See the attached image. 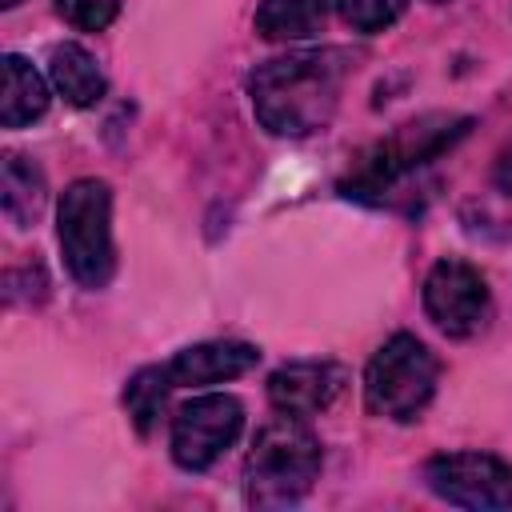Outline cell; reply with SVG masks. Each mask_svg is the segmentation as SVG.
Wrapping results in <instances>:
<instances>
[{"label":"cell","mask_w":512,"mask_h":512,"mask_svg":"<svg viewBox=\"0 0 512 512\" xmlns=\"http://www.w3.org/2000/svg\"><path fill=\"white\" fill-rule=\"evenodd\" d=\"M348 72L352 56L344 48H312L264 60L248 76L252 112L272 136H308L332 120Z\"/></svg>","instance_id":"obj_1"},{"label":"cell","mask_w":512,"mask_h":512,"mask_svg":"<svg viewBox=\"0 0 512 512\" xmlns=\"http://www.w3.org/2000/svg\"><path fill=\"white\" fill-rule=\"evenodd\" d=\"M320 472V440L300 416L280 412L260 428L244 460V496L256 508H288L308 496Z\"/></svg>","instance_id":"obj_2"},{"label":"cell","mask_w":512,"mask_h":512,"mask_svg":"<svg viewBox=\"0 0 512 512\" xmlns=\"http://www.w3.org/2000/svg\"><path fill=\"white\" fill-rule=\"evenodd\" d=\"M56 236L64 264L76 284L104 288L116 268L112 252V192L104 180H76L64 188L56 208Z\"/></svg>","instance_id":"obj_3"},{"label":"cell","mask_w":512,"mask_h":512,"mask_svg":"<svg viewBox=\"0 0 512 512\" xmlns=\"http://www.w3.org/2000/svg\"><path fill=\"white\" fill-rule=\"evenodd\" d=\"M436 356L408 332H396L380 344L364 372V404L384 420H416L436 392Z\"/></svg>","instance_id":"obj_4"},{"label":"cell","mask_w":512,"mask_h":512,"mask_svg":"<svg viewBox=\"0 0 512 512\" xmlns=\"http://www.w3.org/2000/svg\"><path fill=\"white\" fill-rule=\"evenodd\" d=\"M464 128H468V120H452V116H424L416 124H404L396 136H388L384 144H376L356 164V176L344 180V192L348 196L384 192L392 180H400L404 172H412V168L428 164L436 152H444Z\"/></svg>","instance_id":"obj_5"},{"label":"cell","mask_w":512,"mask_h":512,"mask_svg":"<svg viewBox=\"0 0 512 512\" xmlns=\"http://www.w3.org/2000/svg\"><path fill=\"white\" fill-rule=\"evenodd\" d=\"M244 432V408L236 396L208 392L188 400L172 416V460L188 472L212 468Z\"/></svg>","instance_id":"obj_6"},{"label":"cell","mask_w":512,"mask_h":512,"mask_svg":"<svg viewBox=\"0 0 512 512\" xmlns=\"http://www.w3.org/2000/svg\"><path fill=\"white\" fill-rule=\"evenodd\" d=\"M428 488L456 508H512V464L492 452H444L424 468Z\"/></svg>","instance_id":"obj_7"},{"label":"cell","mask_w":512,"mask_h":512,"mask_svg":"<svg viewBox=\"0 0 512 512\" xmlns=\"http://www.w3.org/2000/svg\"><path fill=\"white\" fill-rule=\"evenodd\" d=\"M424 308H428V316L440 332L472 336V332L484 328L492 300H488L484 276L472 264H464L456 256H444V260H436V268L424 280Z\"/></svg>","instance_id":"obj_8"},{"label":"cell","mask_w":512,"mask_h":512,"mask_svg":"<svg viewBox=\"0 0 512 512\" xmlns=\"http://www.w3.org/2000/svg\"><path fill=\"white\" fill-rule=\"evenodd\" d=\"M344 384H348V372L336 360H292L268 376V400L276 404V412L308 420L332 408Z\"/></svg>","instance_id":"obj_9"},{"label":"cell","mask_w":512,"mask_h":512,"mask_svg":"<svg viewBox=\"0 0 512 512\" xmlns=\"http://www.w3.org/2000/svg\"><path fill=\"white\" fill-rule=\"evenodd\" d=\"M256 360H260V352L252 344H240V340H208V344H192V348L176 352L164 368H168L172 388H204V384H220V380L244 376Z\"/></svg>","instance_id":"obj_10"},{"label":"cell","mask_w":512,"mask_h":512,"mask_svg":"<svg viewBox=\"0 0 512 512\" xmlns=\"http://www.w3.org/2000/svg\"><path fill=\"white\" fill-rule=\"evenodd\" d=\"M48 76L72 108H88L104 96V72L96 64V56L80 44H56L48 56Z\"/></svg>","instance_id":"obj_11"},{"label":"cell","mask_w":512,"mask_h":512,"mask_svg":"<svg viewBox=\"0 0 512 512\" xmlns=\"http://www.w3.org/2000/svg\"><path fill=\"white\" fill-rule=\"evenodd\" d=\"M48 108V84L44 76L16 52L4 56V96H0V124L24 128Z\"/></svg>","instance_id":"obj_12"},{"label":"cell","mask_w":512,"mask_h":512,"mask_svg":"<svg viewBox=\"0 0 512 512\" xmlns=\"http://www.w3.org/2000/svg\"><path fill=\"white\" fill-rule=\"evenodd\" d=\"M328 0H260L256 32L264 40H308L324 28Z\"/></svg>","instance_id":"obj_13"},{"label":"cell","mask_w":512,"mask_h":512,"mask_svg":"<svg viewBox=\"0 0 512 512\" xmlns=\"http://www.w3.org/2000/svg\"><path fill=\"white\" fill-rule=\"evenodd\" d=\"M44 208V172L20 156V152H8L4 156V212L28 228Z\"/></svg>","instance_id":"obj_14"},{"label":"cell","mask_w":512,"mask_h":512,"mask_svg":"<svg viewBox=\"0 0 512 512\" xmlns=\"http://www.w3.org/2000/svg\"><path fill=\"white\" fill-rule=\"evenodd\" d=\"M168 388H172L168 368H140V372L128 380L124 404H128V416H132V424H136L140 436H148V432L156 428V420H160V412H164V404H168Z\"/></svg>","instance_id":"obj_15"},{"label":"cell","mask_w":512,"mask_h":512,"mask_svg":"<svg viewBox=\"0 0 512 512\" xmlns=\"http://www.w3.org/2000/svg\"><path fill=\"white\" fill-rule=\"evenodd\" d=\"M408 0H336L340 16L356 28V32H384L388 24L400 20Z\"/></svg>","instance_id":"obj_16"},{"label":"cell","mask_w":512,"mask_h":512,"mask_svg":"<svg viewBox=\"0 0 512 512\" xmlns=\"http://www.w3.org/2000/svg\"><path fill=\"white\" fill-rule=\"evenodd\" d=\"M56 12L80 32H100L116 20L120 0H56Z\"/></svg>","instance_id":"obj_17"},{"label":"cell","mask_w":512,"mask_h":512,"mask_svg":"<svg viewBox=\"0 0 512 512\" xmlns=\"http://www.w3.org/2000/svg\"><path fill=\"white\" fill-rule=\"evenodd\" d=\"M492 176H496V188L512 196V144L500 148V156H496V172H492Z\"/></svg>","instance_id":"obj_18"},{"label":"cell","mask_w":512,"mask_h":512,"mask_svg":"<svg viewBox=\"0 0 512 512\" xmlns=\"http://www.w3.org/2000/svg\"><path fill=\"white\" fill-rule=\"evenodd\" d=\"M0 4H4V8H12V4H20V0H0Z\"/></svg>","instance_id":"obj_19"}]
</instances>
